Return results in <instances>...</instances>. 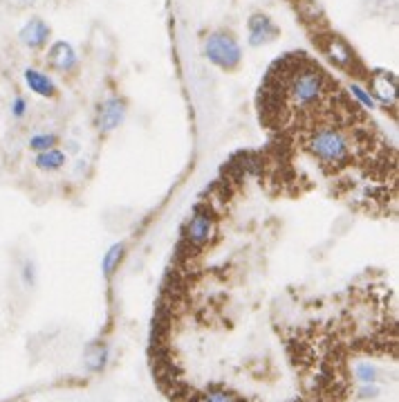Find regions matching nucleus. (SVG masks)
I'll use <instances>...</instances> for the list:
<instances>
[{
	"label": "nucleus",
	"instance_id": "f257e3e1",
	"mask_svg": "<svg viewBox=\"0 0 399 402\" xmlns=\"http://www.w3.org/2000/svg\"><path fill=\"white\" fill-rule=\"evenodd\" d=\"M305 149L310 151V156L316 158L323 166L330 169H341L352 158V144L350 137L343 129L336 126H318L312 129L305 137Z\"/></svg>",
	"mask_w": 399,
	"mask_h": 402
},
{
	"label": "nucleus",
	"instance_id": "f03ea898",
	"mask_svg": "<svg viewBox=\"0 0 399 402\" xmlns=\"http://www.w3.org/2000/svg\"><path fill=\"white\" fill-rule=\"evenodd\" d=\"M204 56L220 70L232 72L240 66L242 50H240V43L236 41L234 34L222 32L220 29V32H211L204 39Z\"/></svg>",
	"mask_w": 399,
	"mask_h": 402
},
{
	"label": "nucleus",
	"instance_id": "7ed1b4c3",
	"mask_svg": "<svg viewBox=\"0 0 399 402\" xmlns=\"http://www.w3.org/2000/svg\"><path fill=\"white\" fill-rule=\"evenodd\" d=\"M213 231H216L213 216L209 213V209L197 207L189 218V223H187V229H184V238H187V243L191 247L200 250V247H204L213 238Z\"/></svg>",
	"mask_w": 399,
	"mask_h": 402
},
{
	"label": "nucleus",
	"instance_id": "20e7f679",
	"mask_svg": "<svg viewBox=\"0 0 399 402\" xmlns=\"http://www.w3.org/2000/svg\"><path fill=\"white\" fill-rule=\"evenodd\" d=\"M247 32H249V45L252 48H263V45L276 41L279 36V27L274 25V21L263 11H256L247 21Z\"/></svg>",
	"mask_w": 399,
	"mask_h": 402
},
{
	"label": "nucleus",
	"instance_id": "39448f33",
	"mask_svg": "<svg viewBox=\"0 0 399 402\" xmlns=\"http://www.w3.org/2000/svg\"><path fill=\"white\" fill-rule=\"evenodd\" d=\"M126 117V101L119 97H108L99 106L97 115V129L99 133H113L121 126V121Z\"/></svg>",
	"mask_w": 399,
	"mask_h": 402
},
{
	"label": "nucleus",
	"instance_id": "423d86ee",
	"mask_svg": "<svg viewBox=\"0 0 399 402\" xmlns=\"http://www.w3.org/2000/svg\"><path fill=\"white\" fill-rule=\"evenodd\" d=\"M321 45H323L326 54L334 61V66H339L343 70H352L357 66V56L350 50V45L336 34H326L321 39Z\"/></svg>",
	"mask_w": 399,
	"mask_h": 402
},
{
	"label": "nucleus",
	"instance_id": "0eeeda50",
	"mask_svg": "<svg viewBox=\"0 0 399 402\" xmlns=\"http://www.w3.org/2000/svg\"><path fill=\"white\" fill-rule=\"evenodd\" d=\"M370 88H373V97L375 101L395 106L397 104V79L393 72L386 70H375L370 76Z\"/></svg>",
	"mask_w": 399,
	"mask_h": 402
},
{
	"label": "nucleus",
	"instance_id": "6e6552de",
	"mask_svg": "<svg viewBox=\"0 0 399 402\" xmlns=\"http://www.w3.org/2000/svg\"><path fill=\"white\" fill-rule=\"evenodd\" d=\"M48 64L58 70V72H72L79 66V59H76V52L74 48L68 43V41H56L52 43V48L48 50Z\"/></svg>",
	"mask_w": 399,
	"mask_h": 402
},
{
	"label": "nucleus",
	"instance_id": "1a4fd4ad",
	"mask_svg": "<svg viewBox=\"0 0 399 402\" xmlns=\"http://www.w3.org/2000/svg\"><path fill=\"white\" fill-rule=\"evenodd\" d=\"M48 39H50V25L43 19L27 21L19 32V41L29 50H41L43 45L48 43Z\"/></svg>",
	"mask_w": 399,
	"mask_h": 402
},
{
	"label": "nucleus",
	"instance_id": "9d476101",
	"mask_svg": "<svg viewBox=\"0 0 399 402\" xmlns=\"http://www.w3.org/2000/svg\"><path fill=\"white\" fill-rule=\"evenodd\" d=\"M23 76H25L27 88L32 90L34 95L48 97V99H52V97L56 95V84H54L52 76H48L45 72H41V70H36V68H25Z\"/></svg>",
	"mask_w": 399,
	"mask_h": 402
},
{
	"label": "nucleus",
	"instance_id": "9b49d317",
	"mask_svg": "<svg viewBox=\"0 0 399 402\" xmlns=\"http://www.w3.org/2000/svg\"><path fill=\"white\" fill-rule=\"evenodd\" d=\"M83 362H86V368L90 373H101L108 364V346L103 342H92L86 346V355H83Z\"/></svg>",
	"mask_w": 399,
	"mask_h": 402
},
{
	"label": "nucleus",
	"instance_id": "f8f14e48",
	"mask_svg": "<svg viewBox=\"0 0 399 402\" xmlns=\"http://www.w3.org/2000/svg\"><path fill=\"white\" fill-rule=\"evenodd\" d=\"M66 162H68V156H66L63 151H58L56 146H54V149H48V151L36 153V158H34L36 169H41V171H48V174L58 171V169H63Z\"/></svg>",
	"mask_w": 399,
	"mask_h": 402
},
{
	"label": "nucleus",
	"instance_id": "ddd939ff",
	"mask_svg": "<svg viewBox=\"0 0 399 402\" xmlns=\"http://www.w3.org/2000/svg\"><path fill=\"white\" fill-rule=\"evenodd\" d=\"M191 402H244L240 396H236L234 391L224 389V386L213 384L209 389H204L202 393H195Z\"/></svg>",
	"mask_w": 399,
	"mask_h": 402
},
{
	"label": "nucleus",
	"instance_id": "4468645a",
	"mask_svg": "<svg viewBox=\"0 0 399 402\" xmlns=\"http://www.w3.org/2000/svg\"><path fill=\"white\" fill-rule=\"evenodd\" d=\"M124 254H126V245L124 243H115L110 250L103 254L101 270L105 274V279H110V276L115 274V270L119 268V263H121V258H124Z\"/></svg>",
	"mask_w": 399,
	"mask_h": 402
},
{
	"label": "nucleus",
	"instance_id": "2eb2a0df",
	"mask_svg": "<svg viewBox=\"0 0 399 402\" xmlns=\"http://www.w3.org/2000/svg\"><path fill=\"white\" fill-rule=\"evenodd\" d=\"M355 380L359 384H370V382H377L379 380V368L373 364V362H357L355 364Z\"/></svg>",
	"mask_w": 399,
	"mask_h": 402
},
{
	"label": "nucleus",
	"instance_id": "dca6fc26",
	"mask_svg": "<svg viewBox=\"0 0 399 402\" xmlns=\"http://www.w3.org/2000/svg\"><path fill=\"white\" fill-rule=\"evenodd\" d=\"M58 144V137L52 135V133H38V135H32L29 137V149L41 153V151H48V149H54Z\"/></svg>",
	"mask_w": 399,
	"mask_h": 402
},
{
	"label": "nucleus",
	"instance_id": "f3484780",
	"mask_svg": "<svg viewBox=\"0 0 399 402\" xmlns=\"http://www.w3.org/2000/svg\"><path fill=\"white\" fill-rule=\"evenodd\" d=\"M350 92L352 95H355L357 99H359V104H363L366 108H377V101H375V97L370 95V92H368L363 86H359V84H350Z\"/></svg>",
	"mask_w": 399,
	"mask_h": 402
},
{
	"label": "nucleus",
	"instance_id": "a211bd4d",
	"mask_svg": "<svg viewBox=\"0 0 399 402\" xmlns=\"http://www.w3.org/2000/svg\"><path fill=\"white\" fill-rule=\"evenodd\" d=\"M359 398L363 400H370V398H377L379 396V386L377 382H370V384H359Z\"/></svg>",
	"mask_w": 399,
	"mask_h": 402
},
{
	"label": "nucleus",
	"instance_id": "6ab92c4d",
	"mask_svg": "<svg viewBox=\"0 0 399 402\" xmlns=\"http://www.w3.org/2000/svg\"><path fill=\"white\" fill-rule=\"evenodd\" d=\"M11 115L16 117V119H23L27 115V101L23 97H16L11 101Z\"/></svg>",
	"mask_w": 399,
	"mask_h": 402
},
{
	"label": "nucleus",
	"instance_id": "aec40b11",
	"mask_svg": "<svg viewBox=\"0 0 399 402\" xmlns=\"http://www.w3.org/2000/svg\"><path fill=\"white\" fill-rule=\"evenodd\" d=\"M32 270H34L32 263H25V281H27V283H34V279H32L34 272H32Z\"/></svg>",
	"mask_w": 399,
	"mask_h": 402
}]
</instances>
